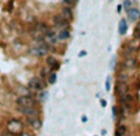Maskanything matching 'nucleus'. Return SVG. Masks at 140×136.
Listing matches in <instances>:
<instances>
[{
  "label": "nucleus",
  "instance_id": "nucleus-11",
  "mask_svg": "<svg viewBox=\"0 0 140 136\" xmlns=\"http://www.w3.org/2000/svg\"><path fill=\"white\" fill-rule=\"evenodd\" d=\"M128 16L130 19L131 22H135L136 20L140 19V11L138 8H131L129 11H128Z\"/></svg>",
  "mask_w": 140,
  "mask_h": 136
},
{
  "label": "nucleus",
  "instance_id": "nucleus-20",
  "mask_svg": "<svg viewBox=\"0 0 140 136\" xmlns=\"http://www.w3.org/2000/svg\"><path fill=\"white\" fill-rule=\"evenodd\" d=\"M76 3H77V0H63V4L66 6H69V8H72Z\"/></svg>",
  "mask_w": 140,
  "mask_h": 136
},
{
  "label": "nucleus",
  "instance_id": "nucleus-16",
  "mask_svg": "<svg viewBox=\"0 0 140 136\" xmlns=\"http://www.w3.org/2000/svg\"><path fill=\"white\" fill-rule=\"evenodd\" d=\"M47 78H48V83H50V84H55L56 80H57V74L55 73V72H51L50 76H48Z\"/></svg>",
  "mask_w": 140,
  "mask_h": 136
},
{
  "label": "nucleus",
  "instance_id": "nucleus-21",
  "mask_svg": "<svg viewBox=\"0 0 140 136\" xmlns=\"http://www.w3.org/2000/svg\"><path fill=\"white\" fill-rule=\"evenodd\" d=\"M133 36H134V39L140 40V27H136V29L134 30V33H133Z\"/></svg>",
  "mask_w": 140,
  "mask_h": 136
},
{
  "label": "nucleus",
  "instance_id": "nucleus-28",
  "mask_svg": "<svg viewBox=\"0 0 140 136\" xmlns=\"http://www.w3.org/2000/svg\"><path fill=\"white\" fill-rule=\"evenodd\" d=\"M121 9H123V5H118V6H117V11H118V14L121 12Z\"/></svg>",
  "mask_w": 140,
  "mask_h": 136
},
{
  "label": "nucleus",
  "instance_id": "nucleus-24",
  "mask_svg": "<svg viewBox=\"0 0 140 136\" xmlns=\"http://www.w3.org/2000/svg\"><path fill=\"white\" fill-rule=\"evenodd\" d=\"M87 56V51H81L79 53H78V57L79 58H82V57H86Z\"/></svg>",
  "mask_w": 140,
  "mask_h": 136
},
{
  "label": "nucleus",
  "instance_id": "nucleus-27",
  "mask_svg": "<svg viewBox=\"0 0 140 136\" xmlns=\"http://www.w3.org/2000/svg\"><path fill=\"white\" fill-rule=\"evenodd\" d=\"M21 136H34L32 134H30V132H26V131H24L22 134H21Z\"/></svg>",
  "mask_w": 140,
  "mask_h": 136
},
{
  "label": "nucleus",
  "instance_id": "nucleus-30",
  "mask_svg": "<svg viewBox=\"0 0 140 136\" xmlns=\"http://www.w3.org/2000/svg\"><path fill=\"white\" fill-rule=\"evenodd\" d=\"M109 1H112V0H109Z\"/></svg>",
  "mask_w": 140,
  "mask_h": 136
},
{
  "label": "nucleus",
  "instance_id": "nucleus-6",
  "mask_svg": "<svg viewBox=\"0 0 140 136\" xmlns=\"http://www.w3.org/2000/svg\"><path fill=\"white\" fill-rule=\"evenodd\" d=\"M136 64H138V61L133 56H128L125 58V61L123 62V67L125 68V69H134V68L136 67Z\"/></svg>",
  "mask_w": 140,
  "mask_h": 136
},
{
  "label": "nucleus",
  "instance_id": "nucleus-18",
  "mask_svg": "<svg viewBox=\"0 0 140 136\" xmlns=\"http://www.w3.org/2000/svg\"><path fill=\"white\" fill-rule=\"evenodd\" d=\"M50 69H51V68L44 67L42 69H41V76H40V77L42 78V79H44V78H46V77H48V76H50V73H51V71H50Z\"/></svg>",
  "mask_w": 140,
  "mask_h": 136
},
{
  "label": "nucleus",
  "instance_id": "nucleus-8",
  "mask_svg": "<svg viewBox=\"0 0 140 136\" xmlns=\"http://www.w3.org/2000/svg\"><path fill=\"white\" fill-rule=\"evenodd\" d=\"M27 121L31 125V127L35 130H40L42 127V120L40 117H27Z\"/></svg>",
  "mask_w": 140,
  "mask_h": 136
},
{
  "label": "nucleus",
  "instance_id": "nucleus-25",
  "mask_svg": "<svg viewBox=\"0 0 140 136\" xmlns=\"http://www.w3.org/2000/svg\"><path fill=\"white\" fill-rule=\"evenodd\" d=\"M1 136H16V135H14V134H11L10 131H8V130H6L5 132H3V134H1Z\"/></svg>",
  "mask_w": 140,
  "mask_h": 136
},
{
  "label": "nucleus",
  "instance_id": "nucleus-19",
  "mask_svg": "<svg viewBox=\"0 0 140 136\" xmlns=\"http://www.w3.org/2000/svg\"><path fill=\"white\" fill-rule=\"evenodd\" d=\"M123 8L127 10V12H128V11L131 9V1H130V0H125V1H124V5H123Z\"/></svg>",
  "mask_w": 140,
  "mask_h": 136
},
{
  "label": "nucleus",
  "instance_id": "nucleus-17",
  "mask_svg": "<svg viewBox=\"0 0 140 136\" xmlns=\"http://www.w3.org/2000/svg\"><path fill=\"white\" fill-rule=\"evenodd\" d=\"M127 79H128V74H127V73H124V72H120V73H118V82L127 83Z\"/></svg>",
  "mask_w": 140,
  "mask_h": 136
},
{
  "label": "nucleus",
  "instance_id": "nucleus-3",
  "mask_svg": "<svg viewBox=\"0 0 140 136\" xmlns=\"http://www.w3.org/2000/svg\"><path fill=\"white\" fill-rule=\"evenodd\" d=\"M29 88L32 90H37V92H42L46 88V83L44 82V79L41 77H34L30 79L29 82Z\"/></svg>",
  "mask_w": 140,
  "mask_h": 136
},
{
  "label": "nucleus",
  "instance_id": "nucleus-9",
  "mask_svg": "<svg viewBox=\"0 0 140 136\" xmlns=\"http://www.w3.org/2000/svg\"><path fill=\"white\" fill-rule=\"evenodd\" d=\"M46 63L50 66V68L53 69V71H58V69H60V62H58L53 56H48L46 58Z\"/></svg>",
  "mask_w": 140,
  "mask_h": 136
},
{
  "label": "nucleus",
  "instance_id": "nucleus-7",
  "mask_svg": "<svg viewBox=\"0 0 140 136\" xmlns=\"http://www.w3.org/2000/svg\"><path fill=\"white\" fill-rule=\"evenodd\" d=\"M53 24L56 25L57 27H60V29H62V27H68V25H69V21H67V20L63 19V16H60V15H56V16H53Z\"/></svg>",
  "mask_w": 140,
  "mask_h": 136
},
{
  "label": "nucleus",
  "instance_id": "nucleus-22",
  "mask_svg": "<svg viewBox=\"0 0 140 136\" xmlns=\"http://www.w3.org/2000/svg\"><path fill=\"white\" fill-rule=\"evenodd\" d=\"M105 90L107 92L110 90V77H107V79H105Z\"/></svg>",
  "mask_w": 140,
  "mask_h": 136
},
{
  "label": "nucleus",
  "instance_id": "nucleus-26",
  "mask_svg": "<svg viewBox=\"0 0 140 136\" xmlns=\"http://www.w3.org/2000/svg\"><path fill=\"white\" fill-rule=\"evenodd\" d=\"M101 104H102V107H103V108L107 107V101H105L104 99H101Z\"/></svg>",
  "mask_w": 140,
  "mask_h": 136
},
{
  "label": "nucleus",
  "instance_id": "nucleus-14",
  "mask_svg": "<svg viewBox=\"0 0 140 136\" xmlns=\"http://www.w3.org/2000/svg\"><path fill=\"white\" fill-rule=\"evenodd\" d=\"M62 16L63 19L67 20V21H71L73 19V12H72V9L69 6H65L63 10H62Z\"/></svg>",
  "mask_w": 140,
  "mask_h": 136
},
{
  "label": "nucleus",
  "instance_id": "nucleus-5",
  "mask_svg": "<svg viewBox=\"0 0 140 136\" xmlns=\"http://www.w3.org/2000/svg\"><path fill=\"white\" fill-rule=\"evenodd\" d=\"M129 88H128V84L127 83H123V82H117V86H115V93L117 95L120 97H124L127 93H128Z\"/></svg>",
  "mask_w": 140,
  "mask_h": 136
},
{
  "label": "nucleus",
  "instance_id": "nucleus-10",
  "mask_svg": "<svg viewBox=\"0 0 140 136\" xmlns=\"http://www.w3.org/2000/svg\"><path fill=\"white\" fill-rule=\"evenodd\" d=\"M47 51H48V46L45 45V43H40V46H37V47H35L32 49V52L36 56H44V55L47 53Z\"/></svg>",
  "mask_w": 140,
  "mask_h": 136
},
{
  "label": "nucleus",
  "instance_id": "nucleus-13",
  "mask_svg": "<svg viewBox=\"0 0 140 136\" xmlns=\"http://www.w3.org/2000/svg\"><path fill=\"white\" fill-rule=\"evenodd\" d=\"M69 37H71V32H69L67 29L60 30V32L57 33V39H58V41H66V40H68Z\"/></svg>",
  "mask_w": 140,
  "mask_h": 136
},
{
  "label": "nucleus",
  "instance_id": "nucleus-23",
  "mask_svg": "<svg viewBox=\"0 0 140 136\" xmlns=\"http://www.w3.org/2000/svg\"><path fill=\"white\" fill-rule=\"evenodd\" d=\"M117 109H118V108H117V107H113V108H112L113 116H114V119H117V117H118V114H117Z\"/></svg>",
  "mask_w": 140,
  "mask_h": 136
},
{
  "label": "nucleus",
  "instance_id": "nucleus-4",
  "mask_svg": "<svg viewBox=\"0 0 140 136\" xmlns=\"http://www.w3.org/2000/svg\"><path fill=\"white\" fill-rule=\"evenodd\" d=\"M18 110H19L21 114H24L25 116L27 117H38V115L41 114V110L37 109L36 107H18Z\"/></svg>",
  "mask_w": 140,
  "mask_h": 136
},
{
  "label": "nucleus",
  "instance_id": "nucleus-15",
  "mask_svg": "<svg viewBox=\"0 0 140 136\" xmlns=\"http://www.w3.org/2000/svg\"><path fill=\"white\" fill-rule=\"evenodd\" d=\"M127 132H128V127L125 125H118L115 130V136H127Z\"/></svg>",
  "mask_w": 140,
  "mask_h": 136
},
{
  "label": "nucleus",
  "instance_id": "nucleus-12",
  "mask_svg": "<svg viewBox=\"0 0 140 136\" xmlns=\"http://www.w3.org/2000/svg\"><path fill=\"white\" fill-rule=\"evenodd\" d=\"M118 32L120 36H124L127 32H128V24H127V20L121 19L119 21V25H118Z\"/></svg>",
  "mask_w": 140,
  "mask_h": 136
},
{
  "label": "nucleus",
  "instance_id": "nucleus-29",
  "mask_svg": "<svg viewBox=\"0 0 140 136\" xmlns=\"http://www.w3.org/2000/svg\"><path fill=\"white\" fill-rule=\"evenodd\" d=\"M82 121H83V123H87V121H88V117L86 116V115H83V116H82Z\"/></svg>",
  "mask_w": 140,
  "mask_h": 136
},
{
  "label": "nucleus",
  "instance_id": "nucleus-1",
  "mask_svg": "<svg viewBox=\"0 0 140 136\" xmlns=\"http://www.w3.org/2000/svg\"><path fill=\"white\" fill-rule=\"evenodd\" d=\"M6 130L14 135H21L24 132V124L19 119H10L6 124Z\"/></svg>",
  "mask_w": 140,
  "mask_h": 136
},
{
  "label": "nucleus",
  "instance_id": "nucleus-2",
  "mask_svg": "<svg viewBox=\"0 0 140 136\" xmlns=\"http://www.w3.org/2000/svg\"><path fill=\"white\" fill-rule=\"evenodd\" d=\"M16 104H18V107L31 108V107H36L37 101H36V99L32 95H20L16 99Z\"/></svg>",
  "mask_w": 140,
  "mask_h": 136
}]
</instances>
